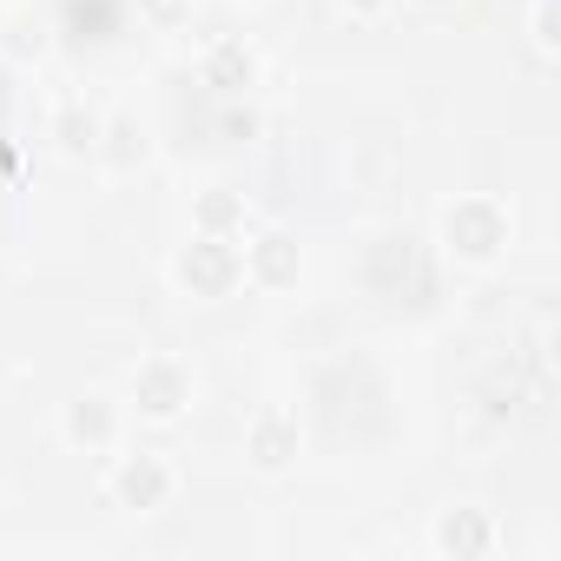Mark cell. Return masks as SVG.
I'll return each instance as SVG.
<instances>
[{
  "label": "cell",
  "mask_w": 561,
  "mask_h": 561,
  "mask_svg": "<svg viewBox=\"0 0 561 561\" xmlns=\"http://www.w3.org/2000/svg\"><path fill=\"white\" fill-rule=\"evenodd\" d=\"M443 244H449V257H462V264H489V257H502V244H508V211H502L495 198H456V205L443 211Z\"/></svg>",
  "instance_id": "obj_1"
},
{
  "label": "cell",
  "mask_w": 561,
  "mask_h": 561,
  "mask_svg": "<svg viewBox=\"0 0 561 561\" xmlns=\"http://www.w3.org/2000/svg\"><path fill=\"white\" fill-rule=\"evenodd\" d=\"M67 443L113 449V443H119V403H113V397H80V403H67Z\"/></svg>",
  "instance_id": "obj_6"
},
{
  "label": "cell",
  "mask_w": 561,
  "mask_h": 561,
  "mask_svg": "<svg viewBox=\"0 0 561 561\" xmlns=\"http://www.w3.org/2000/svg\"><path fill=\"white\" fill-rule=\"evenodd\" d=\"M344 8H351V14H383L390 0H344Z\"/></svg>",
  "instance_id": "obj_10"
},
{
  "label": "cell",
  "mask_w": 561,
  "mask_h": 561,
  "mask_svg": "<svg viewBox=\"0 0 561 561\" xmlns=\"http://www.w3.org/2000/svg\"><path fill=\"white\" fill-rule=\"evenodd\" d=\"M205 87H218V93H251V87H257V54H251L244 41H218V47L205 54Z\"/></svg>",
  "instance_id": "obj_7"
},
{
  "label": "cell",
  "mask_w": 561,
  "mask_h": 561,
  "mask_svg": "<svg viewBox=\"0 0 561 561\" xmlns=\"http://www.w3.org/2000/svg\"><path fill=\"white\" fill-rule=\"evenodd\" d=\"M172 277L192 291V298H225L238 277H244V251L231 244V238H211V231H198L185 251H179V264H172Z\"/></svg>",
  "instance_id": "obj_2"
},
{
  "label": "cell",
  "mask_w": 561,
  "mask_h": 561,
  "mask_svg": "<svg viewBox=\"0 0 561 561\" xmlns=\"http://www.w3.org/2000/svg\"><path fill=\"white\" fill-rule=\"evenodd\" d=\"M298 238L291 231H264V238H251L244 244V277L257 291H285V285H298Z\"/></svg>",
  "instance_id": "obj_5"
},
{
  "label": "cell",
  "mask_w": 561,
  "mask_h": 561,
  "mask_svg": "<svg viewBox=\"0 0 561 561\" xmlns=\"http://www.w3.org/2000/svg\"><path fill=\"white\" fill-rule=\"evenodd\" d=\"M133 403H139V416H152V423L185 416V403H192V370H185L179 357H146V364L133 370Z\"/></svg>",
  "instance_id": "obj_3"
},
{
  "label": "cell",
  "mask_w": 561,
  "mask_h": 561,
  "mask_svg": "<svg viewBox=\"0 0 561 561\" xmlns=\"http://www.w3.org/2000/svg\"><path fill=\"white\" fill-rule=\"evenodd\" d=\"M231 218H238V205H231V198H205V205H198V231H211V238H225V225H231Z\"/></svg>",
  "instance_id": "obj_9"
},
{
  "label": "cell",
  "mask_w": 561,
  "mask_h": 561,
  "mask_svg": "<svg viewBox=\"0 0 561 561\" xmlns=\"http://www.w3.org/2000/svg\"><path fill=\"white\" fill-rule=\"evenodd\" d=\"M172 489H179V476H172V462H165V456H119V469H113V502H119V508H133V515L165 508V502H172Z\"/></svg>",
  "instance_id": "obj_4"
},
{
  "label": "cell",
  "mask_w": 561,
  "mask_h": 561,
  "mask_svg": "<svg viewBox=\"0 0 561 561\" xmlns=\"http://www.w3.org/2000/svg\"><path fill=\"white\" fill-rule=\"evenodd\" d=\"M298 456V423L285 416V410H264L257 423H251V462L257 469H285Z\"/></svg>",
  "instance_id": "obj_8"
}]
</instances>
